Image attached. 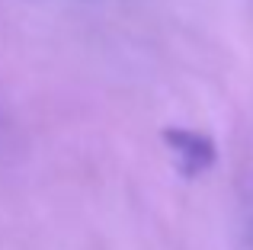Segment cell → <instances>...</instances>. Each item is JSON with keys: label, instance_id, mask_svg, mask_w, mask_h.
I'll return each instance as SVG.
<instances>
[{"label": "cell", "instance_id": "6da1fadb", "mask_svg": "<svg viewBox=\"0 0 253 250\" xmlns=\"http://www.w3.org/2000/svg\"><path fill=\"white\" fill-rule=\"evenodd\" d=\"M164 144L173 154V164L179 167V173L186 176H199L218 164L215 141L196 128H164Z\"/></svg>", "mask_w": 253, "mask_h": 250}]
</instances>
